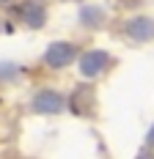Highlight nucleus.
Masks as SVG:
<instances>
[{"mask_svg": "<svg viewBox=\"0 0 154 159\" xmlns=\"http://www.w3.org/2000/svg\"><path fill=\"white\" fill-rule=\"evenodd\" d=\"M36 110H47V112L61 110V96H55V93H39V96H36Z\"/></svg>", "mask_w": 154, "mask_h": 159, "instance_id": "obj_4", "label": "nucleus"}, {"mask_svg": "<svg viewBox=\"0 0 154 159\" xmlns=\"http://www.w3.org/2000/svg\"><path fill=\"white\" fill-rule=\"evenodd\" d=\"M47 63L50 66H63V63H69L72 58H75V49L69 47V44H52V47L47 49Z\"/></svg>", "mask_w": 154, "mask_h": 159, "instance_id": "obj_1", "label": "nucleus"}, {"mask_svg": "<svg viewBox=\"0 0 154 159\" xmlns=\"http://www.w3.org/2000/svg\"><path fill=\"white\" fill-rule=\"evenodd\" d=\"M129 33H132L135 39H152L154 36V22L146 19V16H138V19L129 22Z\"/></svg>", "mask_w": 154, "mask_h": 159, "instance_id": "obj_3", "label": "nucleus"}, {"mask_svg": "<svg viewBox=\"0 0 154 159\" xmlns=\"http://www.w3.org/2000/svg\"><path fill=\"white\" fill-rule=\"evenodd\" d=\"M149 140H152V143H154V129H152V134H149Z\"/></svg>", "mask_w": 154, "mask_h": 159, "instance_id": "obj_5", "label": "nucleus"}, {"mask_svg": "<svg viewBox=\"0 0 154 159\" xmlns=\"http://www.w3.org/2000/svg\"><path fill=\"white\" fill-rule=\"evenodd\" d=\"M105 66H108V55H105V52H91V55H85V61H83V74H85V77H96Z\"/></svg>", "mask_w": 154, "mask_h": 159, "instance_id": "obj_2", "label": "nucleus"}]
</instances>
